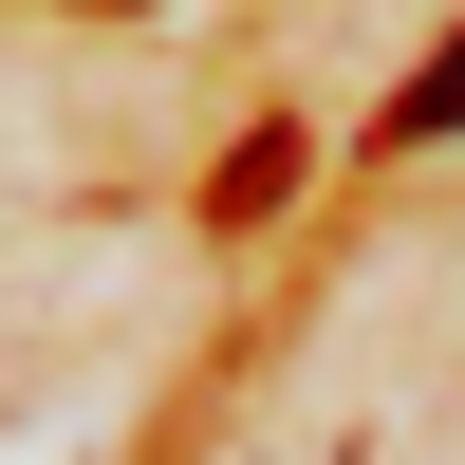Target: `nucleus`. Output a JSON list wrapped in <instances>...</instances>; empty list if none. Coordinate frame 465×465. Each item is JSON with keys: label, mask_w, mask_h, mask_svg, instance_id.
I'll return each instance as SVG.
<instances>
[{"label": "nucleus", "mask_w": 465, "mask_h": 465, "mask_svg": "<svg viewBox=\"0 0 465 465\" xmlns=\"http://www.w3.org/2000/svg\"><path fill=\"white\" fill-rule=\"evenodd\" d=\"M372 131H391V149H447V131H465V37H447V56H429V74H410V94H391V112H372Z\"/></svg>", "instance_id": "1"}, {"label": "nucleus", "mask_w": 465, "mask_h": 465, "mask_svg": "<svg viewBox=\"0 0 465 465\" xmlns=\"http://www.w3.org/2000/svg\"><path fill=\"white\" fill-rule=\"evenodd\" d=\"M280 186H298V149H280V131H242V149H223V223H261Z\"/></svg>", "instance_id": "2"}]
</instances>
